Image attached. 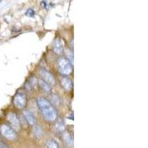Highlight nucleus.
I'll return each mask as SVG.
<instances>
[{
  "label": "nucleus",
  "mask_w": 148,
  "mask_h": 148,
  "mask_svg": "<svg viewBox=\"0 0 148 148\" xmlns=\"http://www.w3.org/2000/svg\"><path fill=\"white\" fill-rule=\"evenodd\" d=\"M37 104L45 121H53L57 118V111L48 100L39 97L37 99Z\"/></svg>",
  "instance_id": "nucleus-1"
},
{
  "label": "nucleus",
  "mask_w": 148,
  "mask_h": 148,
  "mask_svg": "<svg viewBox=\"0 0 148 148\" xmlns=\"http://www.w3.org/2000/svg\"><path fill=\"white\" fill-rule=\"evenodd\" d=\"M57 67L59 72L63 76H67L72 73L73 66L71 62L67 58L60 57L57 60Z\"/></svg>",
  "instance_id": "nucleus-2"
},
{
  "label": "nucleus",
  "mask_w": 148,
  "mask_h": 148,
  "mask_svg": "<svg viewBox=\"0 0 148 148\" xmlns=\"http://www.w3.org/2000/svg\"><path fill=\"white\" fill-rule=\"evenodd\" d=\"M0 132L5 138L10 141H14L17 138V135L15 130L12 129L10 127L8 126L7 125H2L0 127Z\"/></svg>",
  "instance_id": "nucleus-3"
},
{
  "label": "nucleus",
  "mask_w": 148,
  "mask_h": 148,
  "mask_svg": "<svg viewBox=\"0 0 148 148\" xmlns=\"http://www.w3.org/2000/svg\"><path fill=\"white\" fill-rule=\"evenodd\" d=\"M27 101V96L24 92H17L14 98V104L18 109H22L26 106Z\"/></svg>",
  "instance_id": "nucleus-4"
},
{
  "label": "nucleus",
  "mask_w": 148,
  "mask_h": 148,
  "mask_svg": "<svg viewBox=\"0 0 148 148\" xmlns=\"http://www.w3.org/2000/svg\"><path fill=\"white\" fill-rule=\"evenodd\" d=\"M7 119L8 121L9 124L10 125V126H11L12 129H14L16 131H18L20 130V121H19L15 113H13V112L9 113L7 115Z\"/></svg>",
  "instance_id": "nucleus-5"
},
{
  "label": "nucleus",
  "mask_w": 148,
  "mask_h": 148,
  "mask_svg": "<svg viewBox=\"0 0 148 148\" xmlns=\"http://www.w3.org/2000/svg\"><path fill=\"white\" fill-rule=\"evenodd\" d=\"M39 73H40V76L42 77V79L44 81H45L47 83L52 84V85H54L56 84L55 78L53 77V76L50 72L42 68L39 71Z\"/></svg>",
  "instance_id": "nucleus-6"
},
{
  "label": "nucleus",
  "mask_w": 148,
  "mask_h": 148,
  "mask_svg": "<svg viewBox=\"0 0 148 148\" xmlns=\"http://www.w3.org/2000/svg\"><path fill=\"white\" fill-rule=\"evenodd\" d=\"M53 49L54 53L56 54H62L64 51V47H63V43L61 40V39L57 38L56 39L53 44Z\"/></svg>",
  "instance_id": "nucleus-7"
},
{
  "label": "nucleus",
  "mask_w": 148,
  "mask_h": 148,
  "mask_svg": "<svg viewBox=\"0 0 148 148\" xmlns=\"http://www.w3.org/2000/svg\"><path fill=\"white\" fill-rule=\"evenodd\" d=\"M61 84L65 90H71L73 88V83L71 79L65 76H62L60 78Z\"/></svg>",
  "instance_id": "nucleus-8"
},
{
  "label": "nucleus",
  "mask_w": 148,
  "mask_h": 148,
  "mask_svg": "<svg viewBox=\"0 0 148 148\" xmlns=\"http://www.w3.org/2000/svg\"><path fill=\"white\" fill-rule=\"evenodd\" d=\"M23 115H24V117H25V120L27 121V123H28L29 125H35V123H36L35 116H34V115L30 111L25 110L23 112Z\"/></svg>",
  "instance_id": "nucleus-9"
},
{
  "label": "nucleus",
  "mask_w": 148,
  "mask_h": 148,
  "mask_svg": "<svg viewBox=\"0 0 148 148\" xmlns=\"http://www.w3.org/2000/svg\"><path fill=\"white\" fill-rule=\"evenodd\" d=\"M37 84V79L35 76H31L29 79V81L26 83L25 87L27 90H32Z\"/></svg>",
  "instance_id": "nucleus-10"
},
{
  "label": "nucleus",
  "mask_w": 148,
  "mask_h": 148,
  "mask_svg": "<svg viewBox=\"0 0 148 148\" xmlns=\"http://www.w3.org/2000/svg\"><path fill=\"white\" fill-rule=\"evenodd\" d=\"M33 133L36 138H40L43 136V130H42L41 127L36 125L33 127Z\"/></svg>",
  "instance_id": "nucleus-11"
},
{
  "label": "nucleus",
  "mask_w": 148,
  "mask_h": 148,
  "mask_svg": "<svg viewBox=\"0 0 148 148\" xmlns=\"http://www.w3.org/2000/svg\"><path fill=\"white\" fill-rule=\"evenodd\" d=\"M39 85H40L41 88L44 90L46 92H49L51 91V86L49 85L48 83H47L45 81H44L43 79H39Z\"/></svg>",
  "instance_id": "nucleus-12"
},
{
  "label": "nucleus",
  "mask_w": 148,
  "mask_h": 148,
  "mask_svg": "<svg viewBox=\"0 0 148 148\" xmlns=\"http://www.w3.org/2000/svg\"><path fill=\"white\" fill-rule=\"evenodd\" d=\"M63 138H64V143L67 145V146H72L73 145V138L71 137V135L68 133L65 132L63 136Z\"/></svg>",
  "instance_id": "nucleus-13"
},
{
  "label": "nucleus",
  "mask_w": 148,
  "mask_h": 148,
  "mask_svg": "<svg viewBox=\"0 0 148 148\" xmlns=\"http://www.w3.org/2000/svg\"><path fill=\"white\" fill-rule=\"evenodd\" d=\"M45 148H59V147L55 140L50 139L46 142Z\"/></svg>",
  "instance_id": "nucleus-14"
},
{
  "label": "nucleus",
  "mask_w": 148,
  "mask_h": 148,
  "mask_svg": "<svg viewBox=\"0 0 148 148\" xmlns=\"http://www.w3.org/2000/svg\"><path fill=\"white\" fill-rule=\"evenodd\" d=\"M51 101L52 104L56 106H59L61 104V98L58 95H52L51 96Z\"/></svg>",
  "instance_id": "nucleus-15"
},
{
  "label": "nucleus",
  "mask_w": 148,
  "mask_h": 148,
  "mask_svg": "<svg viewBox=\"0 0 148 148\" xmlns=\"http://www.w3.org/2000/svg\"><path fill=\"white\" fill-rule=\"evenodd\" d=\"M64 124L62 120H59L56 122L55 128L58 132H62L64 130Z\"/></svg>",
  "instance_id": "nucleus-16"
},
{
  "label": "nucleus",
  "mask_w": 148,
  "mask_h": 148,
  "mask_svg": "<svg viewBox=\"0 0 148 148\" xmlns=\"http://www.w3.org/2000/svg\"><path fill=\"white\" fill-rule=\"evenodd\" d=\"M25 15L27 16L33 17V16H34V15H35V11H34V9L29 8L28 10H27V11H26Z\"/></svg>",
  "instance_id": "nucleus-17"
},
{
  "label": "nucleus",
  "mask_w": 148,
  "mask_h": 148,
  "mask_svg": "<svg viewBox=\"0 0 148 148\" xmlns=\"http://www.w3.org/2000/svg\"><path fill=\"white\" fill-rule=\"evenodd\" d=\"M0 148H10L5 143L2 142V141H0Z\"/></svg>",
  "instance_id": "nucleus-18"
}]
</instances>
